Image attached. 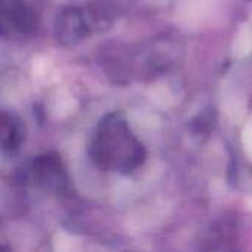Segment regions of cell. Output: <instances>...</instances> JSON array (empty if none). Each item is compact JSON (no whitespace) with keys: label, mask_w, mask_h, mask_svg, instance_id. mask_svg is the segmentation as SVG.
<instances>
[{"label":"cell","mask_w":252,"mask_h":252,"mask_svg":"<svg viewBox=\"0 0 252 252\" xmlns=\"http://www.w3.org/2000/svg\"><path fill=\"white\" fill-rule=\"evenodd\" d=\"M90 157L105 171L128 174L143 164L146 151L128 123L118 114H109L94 128Z\"/></svg>","instance_id":"1"},{"label":"cell","mask_w":252,"mask_h":252,"mask_svg":"<svg viewBox=\"0 0 252 252\" xmlns=\"http://www.w3.org/2000/svg\"><path fill=\"white\" fill-rule=\"evenodd\" d=\"M92 28L90 16L81 6L63 7L55 19V35L63 46L81 43L92 32Z\"/></svg>","instance_id":"2"},{"label":"cell","mask_w":252,"mask_h":252,"mask_svg":"<svg viewBox=\"0 0 252 252\" xmlns=\"http://www.w3.org/2000/svg\"><path fill=\"white\" fill-rule=\"evenodd\" d=\"M32 177L35 183L47 192L61 193L68 185V177L59 157L52 154L35 158L32 164Z\"/></svg>","instance_id":"3"},{"label":"cell","mask_w":252,"mask_h":252,"mask_svg":"<svg viewBox=\"0 0 252 252\" xmlns=\"http://www.w3.org/2000/svg\"><path fill=\"white\" fill-rule=\"evenodd\" d=\"M3 28L18 34H25L37 27V13L24 0H1Z\"/></svg>","instance_id":"4"},{"label":"cell","mask_w":252,"mask_h":252,"mask_svg":"<svg viewBox=\"0 0 252 252\" xmlns=\"http://www.w3.org/2000/svg\"><path fill=\"white\" fill-rule=\"evenodd\" d=\"M24 127L21 120L9 112L1 115V151L3 154H15L24 142Z\"/></svg>","instance_id":"5"}]
</instances>
